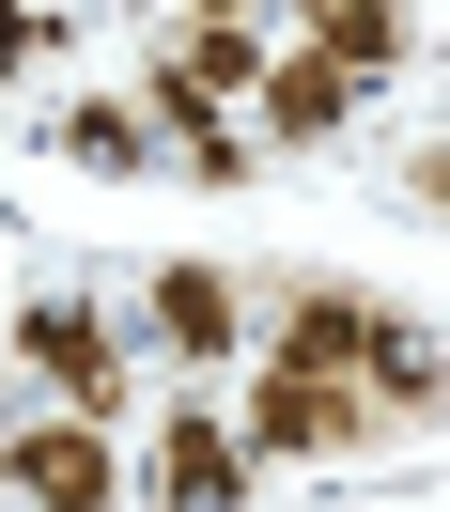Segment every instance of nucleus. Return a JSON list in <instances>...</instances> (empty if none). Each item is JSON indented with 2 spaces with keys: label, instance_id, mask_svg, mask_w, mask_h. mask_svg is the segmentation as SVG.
<instances>
[{
  "label": "nucleus",
  "instance_id": "obj_1",
  "mask_svg": "<svg viewBox=\"0 0 450 512\" xmlns=\"http://www.w3.org/2000/svg\"><path fill=\"white\" fill-rule=\"evenodd\" d=\"M16 373H32L63 419H109L125 404V326H109L94 295H32V311H16Z\"/></svg>",
  "mask_w": 450,
  "mask_h": 512
},
{
  "label": "nucleus",
  "instance_id": "obj_7",
  "mask_svg": "<svg viewBox=\"0 0 450 512\" xmlns=\"http://www.w3.org/2000/svg\"><path fill=\"white\" fill-rule=\"evenodd\" d=\"M357 342H373V295H295L264 357H280V373H342V388H357Z\"/></svg>",
  "mask_w": 450,
  "mask_h": 512
},
{
  "label": "nucleus",
  "instance_id": "obj_6",
  "mask_svg": "<svg viewBox=\"0 0 450 512\" xmlns=\"http://www.w3.org/2000/svg\"><path fill=\"white\" fill-rule=\"evenodd\" d=\"M140 326H156L187 373H218V357H233V326H249V295H233L218 264H156V311H140Z\"/></svg>",
  "mask_w": 450,
  "mask_h": 512
},
{
  "label": "nucleus",
  "instance_id": "obj_8",
  "mask_svg": "<svg viewBox=\"0 0 450 512\" xmlns=\"http://www.w3.org/2000/svg\"><path fill=\"white\" fill-rule=\"evenodd\" d=\"M435 342H419V326L404 311H373V342H357V404H373V419H419V404H435Z\"/></svg>",
  "mask_w": 450,
  "mask_h": 512
},
{
  "label": "nucleus",
  "instance_id": "obj_3",
  "mask_svg": "<svg viewBox=\"0 0 450 512\" xmlns=\"http://www.w3.org/2000/svg\"><path fill=\"white\" fill-rule=\"evenodd\" d=\"M140 497H156V512H249V435H233L218 404H171V419H156V466H140Z\"/></svg>",
  "mask_w": 450,
  "mask_h": 512
},
{
  "label": "nucleus",
  "instance_id": "obj_12",
  "mask_svg": "<svg viewBox=\"0 0 450 512\" xmlns=\"http://www.w3.org/2000/svg\"><path fill=\"white\" fill-rule=\"evenodd\" d=\"M32 47H47V16H32V0H0V78L32 63Z\"/></svg>",
  "mask_w": 450,
  "mask_h": 512
},
{
  "label": "nucleus",
  "instance_id": "obj_2",
  "mask_svg": "<svg viewBox=\"0 0 450 512\" xmlns=\"http://www.w3.org/2000/svg\"><path fill=\"white\" fill-rule=\"evenodd\" d=\"M233 435H249V466H342V450L373 435V404H357L342 373H280V357H264L249 404H233Z\"/></svg>",
  "mask_w": 450,
  "mask_h": 512
},
{
  "label": "nucleus",
  "instance_id": "obj_14",
  "mask_svg": "<svg viewBox=\"0 0 450 512\" xmlns=\"http://www.w3.org/2000/svg\"><path fill=\"white\" fill-rule=\"evenodd\" d=\"M295 16H326V0H295Z\"/></svg>",
  "mask_w": 450,
  "mask_h": 512
},
{
  "label": "nucleus",
  "instance_id": "obj_11",
  "mask_svg": "<svg viewBox=\"0 0 450 512\" xmlns=\"http://www.w3.org/2000/svg\"><path fill=\"white\" fill-rule=\"evenodd\" d=\"M171 63H187L202 94L233 109V94H249V78H264V47H249V16H187V32H171Z\"/></svg>",
  "mask_w": 450,
  "mask_h": 512
},
{
  "label": "nucleus",
  "instance_id": "obj_13",
  "mask_svg": "<svg viewBox=\"0 0 450 512\" xmlns=\"http://www.w3.org/2000/svg\"><path fill=\"white\" fill-rule=\"evenodd\" d=\"M187 16H264V0H187Z\"/></svg>",
  "mask_w": 450,
  "mask_h": 512
},
{
  "label": "nucleus",
  "instance_id": "obj_5",
  "mask_svg": "<svg viewBox=\"0 0 450 512\" xmlns=\"http://www.w3.org/2000/svg\"><path fill=\"white\" fill-rule=\"evenodd\" d=\"M342 125H357V78L326 63V47H295V63L249 78V140H280V156H311V140H342Z\"/></svg>",
  "mask_w": 450,
  "mask_h": 512
},
{
  "label": "nucleus",
  "instance_id": "obj_10",
  "mask_svg": "<svg viewBox=\"0 0 450 512\" xmlns=\"http://www.w3.org/2000/svg\"><path fill=\"white\" fill-rule=\"evenodd\" d=\"M63 156H78V171H156V125H140L125 94H78V109H63Z\"/></svg>",
  "mask_w": 450,
  "mask_h": 512
},
{
  "label": "nucleus",
  "instance_id": "obj_4",
  "mask_svg": "<svg viewBox=\"0 0 450 512\" xmlns=\"http://www.w3.org/2000/svg\"><path fill=\"white\" fill-rule=\"evenodd\" d=\"M0 481H16V512H109L125 497V450L94 419H32V435L0 450Z\"/></svg>",
  "mask_w": 450,
  "mask_h": 512
},
{
  "label": "nucleus",
  "instance_id": "obj_9",
  "mask_svg": "<svg viewBox=\"0 0 450 512\" xmlns=\"http://www.w3.org/2000/svg\"><path fill=\"white\" fill-rule=\"evenodd\" d=\"M311 47L357 78V94H373V78L404 63V0H326V16H311Z\"/></svg>",
  "mask_w": 450,
  "mask_h": 512
}]
</instances>
